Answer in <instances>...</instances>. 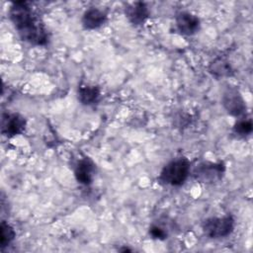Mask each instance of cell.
<instances>
[{
	"mask_svg": "<svg viewBox=\"0 0 253 253\" xmlns=\"http://www.w3.org/2000/svg\"><path fill=\"white\" fill-rule=\"evenodd\" d=\"M101 91L98 86L90 85V84H84L80 85L77 91L78 100L81 102V104L89 106L95 104L99 97H100Z\"/></svg>",
	"mask_w": 253,
	"mask_h": 253,
	"instance_id": "obj_11",
	"label": "cell"
},
{
	"mask_svg": "<svg viewBox=\"0 0 253 253\" xmlns=\"http://www.w3.org/2000/svg\"><path fill=\"white\" fill-rule=\"evenodd\" d=\"M126 17L133 25L143 24L149 17V10L144 2L136 1L128 4L125 9Z\"/></svg>",
	"mask_w": 253,
	"mask_h": 253,
	"instance_id": "obj_8",
	"label": "cell"
},
{
	"mask_svg": "<svg viewBox=\"0 0 253 253\" xmlns=\"http://www.w3.org/2000/svg\"><path fill=\"white\" fill-rule=\"evenodd\" d=\"M221 102L225 111L234 117L241 116L246 110L245 101L239 90L235 87H226L222 94Z\"/></svg>",
	"mask_w": 253,
	"mask_h": 253,
	"instance_id": "obj_5",
	"label": "cell"
},
{
	"mask_svg": "<svg viewBox=\"0 0 253 253\" xmlns=\"http://www.w3.org/2000/svg\"><path fill=\"white\" fill-rule=\"evenodd\" d=\"M176 27L178 31L185 36H193L197 34L201 27L198 16L188 11H180L175 17Z\"/></svg>",
	"mask_w": 253,
	"mask_h": 253,
	"instance_id": "obj_7",
	"label": "cell"
},
{
	"mask_svg": "<svg viewBox=\"0 0 253 253\" xmlns=\"http://www.w3.org/2000/svg\"><path fill=\"white\" fill-rule=\"evenodd\" d=\"M210 72L217 78L227 77L231 74V66L227 60L224 58H216L210 65Z\"/></svg>",
	"mask_w": 253,
	"mask_h": 253,
	"instance_id": "obj_12",
	"label": "cell"
},
{
	"mask_svg": "<svg viewBox=\"0 0 253 253\" xmlns=\"http://www.w3.org/2000/svg\"><path fill=\"white\" fill-rule=\"evenodd\" d=\"M190 172V161L185 157H178L169 161L162 168L158 180L164 185L179 187L186 182Z\"/></svg>",
	"mask_w": 253,
	"mask_h": 253,
	"instance_id": "obj_2",
	"label": "cell"
},
{
	"mask_svg": "<svg viewBox=\"0 0 253 253\" xmlns=\"http://www.w3.org/2000/svg\"><path fill=\"white\" fill-rule=\"evenodd\" d=\"M16 237V232L14 228L5 220L1 221L0 224V247L4 249L5 247L9 246L12 241Z\"/></svg>",
	"mask_w": 253,
	"mask_h": 253,
	"instance_id": "obj_13",
	"label": "cell"
},
{
	"mask_svg": "<svg viewBox=\"0 0 253 253\" xmlns=\"http://www.w3.org/2000/svg\"><path fill=\"white\" fill-rule=\"evenodd\" d=\"M9 17L22 41L33 45L46 44L47 32L29 2H13L9 9Z\"/></svg>",
	"mask_w": 253,
	"mask_h": 253,
	"instance_id": "obj_1",
	"label": "cell"
},
{
	"mask_svg": "<svg viewBox=\"0 0 253 253\" xmlns=\"http://www.w3.org/2000/svg\"><path fill=\"white\" fill-rule=\"evenodd\" d=\"M233 130L239 136L249 135L253 130V124L251 119L249 118L239 119L233 126Z\"/></svg>",
	"mask_w": 253,
	"mask_h": 253,
	"instance_id": "obj_14",
	"label": "cell"
},
{
	"mask_svg": "<svg viewBox=\"0 0 253 253\" xmlns=\"http://www.w3.org/2000/svg\"><path fill=\"white\" fill-rule=\"evenodd\" d=\"M107 21V14L105 11L92 7L87 9L82 16V26L86 30H95L100 28Z\"/></svg>",
	"mask_w": 253,
	"mask_h": 253,
	"instance_id": "obj_10",
	"label": "cell"
},
{
	"mask_svg": "<svg viewBox=\"0 0 253 253\" xmlns=\"http://www.w3.org/2000/svg\"><path fill=\"white\" fill-rule=\"evenodd\" d=\"M26 119L18 113H5L1 119V132L7 137L21 134L26 127Z\"/></svg>",
	"mask_w": 253,
	"mask_h": 253,
	"instance_id": "obj_6",
	"label": "cell"
},
{
	"mask_svg": "<svg viewBox=\"0 0 253 253\" xmlns=\"http://www.w3.org/2000/svg\"><path fill=\"white\" fill-rule=\"evenodd\" d=\"M234 228V218L230 215L211 216L202 223V230L206 236L211 239H219L228 236Z\"/></svg>",
	"mask_w": 253,
	"mask_h": 253,
	"instance_id": "obj_3",
	"label": "cell"
},
{
	"mask_svg": "<svg viewBox=\"0 0 253 253\" xmlns=\"http://www.w3.org/2000/svg\"><path fill=\"white\" fill-rule=\"evenodd\" d=\"M149 235L154 239L164 240L167 237V231L157 224H152L149 227Z\"/></svg>",
	"mask_w": 253,
	"mask_h": 253,
	"instance_id": "obj_15",
	"label": "cell"
},
{
	"mask_svg": "<svg viewBox=\"0 0 253 253\" xmlns=\"http://www.w3.org/2000/svg\"><path fill=\"white\" fill-rule=\"evenodd\" d=\"M95 164L89 158H83L76 164L74 175L78 183L82 185H90L95 176Z\"/></svg>",
	"mask_w": 253,
	"mask_h": 253,
	"instance_id": "obj_9",
	"label": "cell"
},
{
	"mask_svg": "<svg viewBox=\"0 0 253 253\" xmlns=\"http://www.w3.org/2000/svg\"><path fill=\"white\" fill-rule=\"evenodd\" d=\"M225 171L223 162L202 161L193 169L194 178L203 184H213L221 180Z\"/></svg>",
	"mask_w": 253,
	"mask_h": 253,
	"instance_id": "obj_4",
	"label": "cell"
}]
</instances>
